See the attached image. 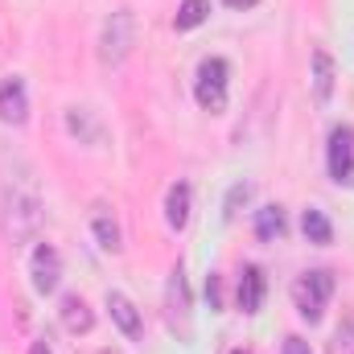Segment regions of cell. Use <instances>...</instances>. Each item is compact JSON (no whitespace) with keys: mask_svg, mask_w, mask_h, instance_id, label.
Returning <instances> with one entry per match:
<instances>
[{"mask_svg":"<svg viewBox=\"0 0 354 354\" xmlns=\"http://www.w3.org/2000/svg\"><path fill=\"white\" fill-rule=\"evenodd\" d=\"M330 354H354V322H342L330 338Z\"/></svg>","mask_w":354,"mask_h":354,"instance_id":"cell-18","label":"cell"},{"mask_svg":"<svg viewBox=\"0 0 354 354\" xmlns=\"http://www.w3.org/2000/svg\"><path fill=\"white\" fill-rule=\"evenodd\" d=\"M326 165H330V177H334L338 185H354V128L351 124H338V128L330 132Z\"/></svg>","mask_w":354,"mask_h":354,"instance_id":"cell-5","label":"cell"},{"mask_svg":"<svg viewBox=\"0 0 354 354\" xmlns=\"http://www.w3.org/2000/svg\"><path fill=\"white\" fill-rule=\"evenodd\" d=\"M91 227H95V239H99V248H103V252H120V248H124L120 223H115L111 214H103V210H99V214L91 218Z\"/></svg>","mask_w":354,"mask_h":354,"instance_id":"cell-15","label":"cell"},{"mask_svg":"<svg viewBox=\"0 0 354 354\" xmlns=\"http://www.w3.org/2000/svg\"><path fill=\"white\" fill-rule=\"evenodd\" d=\"M29 354H54V351H50L46 342H33V346H29Z\"/></svg>","mask_w":354,"mask_h":354,"instance_id":"cell-23","label":"cell"},{"mask_svg":"<svg viewBox=\"0 0 354 354\" xmlns=\"http://www.w3.org/2000/svg\"><path fill=\"white\" fill-rule=\"evenodd\" d=\"M41 227V206L33 194H21V189H8L4 194V235L12 239V248L29 243Z\"/></svg>","mask_w":354,"mask_h":354,"instance_id":"cell-1","label":"cell"},{"mask_svg":"<svg viewBox=\"0 0 354 354\" xmlns=\"http://www.w3.org/2000/svg\"><path fill=\"white\" fill-rule=\"evenodd\" d=\"M132 29H136V21H132L128 8H120V12H111V17L103 21V33H99V58H103L107 66H120V62L128 58V50H132Z\"/></svg>","mask_w":354,"mask_h":354,"instance_id":"cell-3","label":"cell"},{"mask_svg":"<svg viewBox=\"0 0 354 354\" xmlns=\"http://www.w3.org/2000/svg\"><path fill=\"white\" fill-rule=\"evenodd\" d=\"M223 4H227V8H256L260 0H223Z\"/></svg>","mask_w":354,"mask_h":354,"instance_id":"cell-22","label":"cell"},{"mask_svg":"<svg viewBox=\"0 0 354 354\" xmlns=\"http://www.w3.org/2000/svg\"><path fill=\"white\" fill-rule=\"evenodd\" d=\"M334 58L326 54V50H313V99L317 103H330V95H334Z\"/></svg>","mask_w":354,"mask_h":354,"instance_id":"cell-12","label":"cell"},{"mask_svg":"<svg viewBox=\"0 0 354 354\" xmlns=\"http://www.w3.org/2000/svg\"><path fill=\"white\" fill-rule=\"evenodd\" d=\"M284 354H313V351H309V342H305V338L288 334V338H284Z\"/></svg>","mask_w":354,"mask_h":354,"instance_id":"cell-21","label":"cell"},{"mask_svg":"<svg viewBox=\"0 0 354 354\" xmlns=\"http://www.w3.org/2000/svg\"><path fill=\"white\" fill-rule=\"evenodd\" d=\"M0 120L4 124H25L29 120V95L21 79H4L0 83Z\"/></svg>","mask_w":354,"mask_h":354,"instance_id":"cell-7","label":"cell"},{"mask_svg":"<svg viewBox=\"0 0 354 354\" xmlns=\"http://www.w3.org/2000/svg\"><path fill=\"white\" fill-rule=\"evenodd\" d=\"M334 297V272H326V268H313V272H305L297 284H292V301H297V313L313 326V322H322V313H326V301Z\"/></svg>","mask_w":354,"mask_h":354,"instance_id":"cell-2","label":"cell"},{"mask_svg":"<svg viewBox=\"0 0 354 354\" xmlns=\"http://www.w3.org/2000/svg\"><path fill=\"white\" fill-rule=\"evenodd\" d=\"M29 272H33V288L41 297L54 292L58 280H62V256H58V248L54 243H37L33 248V260H29Z\"/></svg>","mask_w":354,"mask_h":354,"instance_id":"cell-6","label":"cell"},{"mask_svg":"<svg viewBox=\"0 0 354 354\" xmlns=\"http://www.w3.org/2000/svg\"><path fill=\"white\" fill-rule=\"evenodd\" d=\"M206 301H210V309H218V305H223V288H218V276H206Z\"/></svg>","mask_w":354,"mask_h":354,"instance_id":"cell-20","label":"cell"},{"mask_svg":"<svg viewBox=\"0 0 354 354\" xmlns=\"http://www.w3.org/2000/svg\"><path fill=\"white\" fill-rule=\"evenodd\" d=\"M264 288H268L264 272H260L256 264H248L243 272H239V288H235L239 309H243V313H260V305H264Z\"/></svg>","mask_w":354,"mask_h":354,"instance_id":"cell-8","label":"cell"},{"mask_svg":"<svg viewBox=\"0 0 354 354\" xmlns=\"http://www.w3.org/2000/svg\"><path fill=\"white\" fill-rule=\"evenodd\" d=\"M231 354H252V351H243V346H235V351H231Z\"/></svg>","mask_w":354,"mask_h":354,"instance_id":"cell-24","label":"cell"},{"mask_svg":"<svg viewBox=\"0 0 354 354\" xmlns=\"http://www.w3.org/2000/svg\"><path fill=\"white\" fill-rule=\"evenodd\" d=\"M206 17H210V0H181V8H177L174 25L185 33V29H198Z\"/></svg>","mask_w":354,"mask_h":354,"instance_id":"cell-16","label":"cell"},{"mask_svg":"<svg viewBox=\"0 0 354 354\" xmlns=\"http://www.w3.org/2000/svg\"><path fill=\"white\" fill-rule=\"evenodd\" d=\"M66 128H71L75 136H91V140L99 136V128L87 120V111H79V107H71V111H66Z\"/></svg>","mask_w":354,"mask_h":354,"instance_id":"cell-19","label":"cell"},{"mask_svg":"<svg viewBox=\"0 0 354 354\" xmlns=\"http://www.w3.org/2000/svg\"><path fill=\"white\" fill-rule=\"evenodd\" d=\"M301 231H305V239H309V243H317V248L334 243V223H330V218H326V210H317V206H309V210L301 214Z\"/></svg>","mask_w":354,"mask_h":354,"instance_id":"cell-13","label":"cell"},{"mask_svg":"<svg viewBox=\"0 0 354 354\" xmlns=\"http://www.w3.org/2000/svg\"><path fill=\"white\" fill-rule=\"evenodd\" d=\"M284 231H288V223H284L280 206H260L256 210V235H260V243H276Z\"/></svg>","mask_w":354,"mask_h":354,"instance_id":"cell-14","label":"cell"},{"mask_svg":"<svg viewBox=\"0 0 354 354\" xmlns=\"http://www.w3.org/2000/svg\"><path fill=\"white\" fill-rule=\"evenodd\" d=\"M107 309H111V322H115V326H120V330H124V334L136 342V338H140V330H145V326H140V313H136V305H132L124 292H107Z\"/></svg>","mask_w":354,"mask_h":354,"instance_id":"cell-11","label":"cell"},{"mask_svg":"<svg viewBox=\"0 0 354 354\" xmlns=\"http://www.w3.org/2000/svg\"><path fill=\"white\" fill-rule=\"evenodd\" d=\"M62 326L79 338V334H91L95 330V313H91V305L79 297V292H71V297H62Z\"/></svg>","mask_w":354,"mask_h":354,"instance_id":"cell-10","label":"cell"},{"mask_svg":"<svg viewBox=\"0 0 354 354\" xmlns=\"http://www.w3.org/2000/svg\"><path fill=\"white\" fill-rule=\"evenodd\" d=\"M227 79H231L227 58H202L194 95H198V103H202L206 111H223V107H227Z\"/></svg>","mask_w":354,"mask_h":354,"instance_id":"cell-4","label":"cell"},{"mask_svg":"<svg viewBox=\"0 0 354 354\" xmlns=\"http://www.w3.org/2000/svg\"><path fill=\"white\" fill-rule=\"evenodd\" d=\"M189 206H194V189H189V181L169 185V194H165V223H169L174 231H185V223H189Z\"/></svg>","mask_w":354,"mask_h":354,"instance_id":"cell-9","label":"cell"},{"mask_svg":"<svg viewBox=\"0 0 354 354\" xmlns=\"http://www.w3.org/2000/svg\"><path fill=\"white\" fill-rule=\"evenodd\" d=\"M248 198H252V185H248V181L231 185V194H227V206H223V218H235V214H239V206H248Z\"/></svg>","mask_w":354,"mask_h":354,"instance_id":"cell-17","label":"cell"}]
</instances>
